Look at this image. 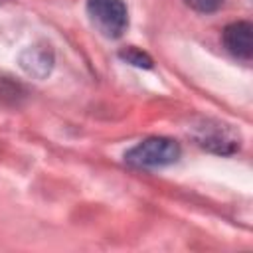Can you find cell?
<instances>
[{
    "label": "cell",
    "mask_w": 253,
    "mask_h": 253,
    "mask_svg": "<svg viewBox=\"0 0 253 253\" xmlns=\"http://www.w3.org/2000/svg\"><path fill=\"white\" fill-rule=\"evenodd\" d=\"M20 63H22V67H24L26 73L42 79V77H45L51 71L53 53L45 45H34V47H28L20 55Z\"/></svg>",
    "instance_id": "5"
},
{
    "label": "cell",
    "mask_w": 253,
    "mask_h": 253,
    "mask_svg": "<svg viewBox=\"0 0 253 253\" xmlns=\"http://www.w3.org/2000/svg\"><path fill=\"white\" fill-rule=\"evenodd\" d=\"M184 2L200 14H211L223 4V0H184Z\"/></svg>",
    "instance_id": "7"
},
{
    "label": "cell",
    "mask_w": 253,
    "mask_h": 253,
    "mask_svg": "<svg viewBox=\"0 0 253 253\" xmlns=\"http://www.w3.org/2000/svg\"><path fill=\"white\" fill-rule=\"evenodd\" d=\"M180 158V146L166 136H150L134 144L125 152L126 164L134 168H162L170 166Z\"/></svg>",
    "instance_id": "1"
},
{
    "label": "cell",
    "mask_w": 253,
    "mask_h": 253,
    "mask_svg": "<svg viewBox=\"0 0 253 253\" xmlns=\"http://www.w3.org/2000/svg\"><path fill=\"white\" fill-rule=\"evenodd\" d=\"M225 49L243 61H249L253 55V26L249 22H233L223 30Z\"/></svg>",
    "instance_id": "4"
},
{
    "label": "cell",
    "mask_w": 253,
    "mask_h": 253,
    "mask_svg": "<svg viewBox=\"0 0 253 253\" xmlns=\"http://www.w3.org/2000/svg\"><path fill=\"white\" fill-rule=\"evenodd\" d=\"M119 57H121L123 61H126V63L134 65V67H144V69H150V67H152V57H150L148 53H144V51L132 47V45H130V47H123V49L119 51Z\"/></svg>",
    "instance_id": "6"
},
{
    "label": "cell",
    "mask_w": 253,
    "mask_h": 253,
    "mask_svg": "<svg viewBox=\"0 0 253 253\" xmlns=\"http://www.w3.org/2000/svg\"><path fill=\"white\" fill-rule=\"evenodd\" d=\"M4 2H6V0H0V4H4Z\"/></svg>",
    "instance_id": "8"
},
{
    "label": "cell",
    "mask_w": 253,
    "mask_h": 253,
    "mask_svg": "<svg viewBox=\"0 0 253 253\" xmlns=\"http://www.w3.org/2000/svg\"><path fill=\"white\" fill-rule=\"evenodd\" d=\"M87 16L93 28L109 38H121L128 28V14L123 0H87Z\"/></svg>",
    "instance_id": "2"
},
{
    "label": "cell",
    "mask_w": 253,
    "mask_h": 253,
    "mask_svg": "<svg viewBox=\"0 0 253 253\" xmlns=\"http://www.w3.org/2000/svg\"><path fill=\"white\" fill-rule=\"evenodd\" d=\"M194 136L202 148L215 152V154H223V156L237 152L241 146L239 132L233 126L217 123V121H204L196 128Z\"/></svg>",
    "instance_id": "3"
}]
</instances>
